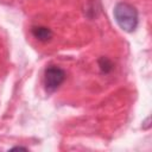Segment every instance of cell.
Returning a JSON list of instances; mask_svg holds the SVG:
<instances>
[{
  "label": "cell",
  "instance_id": "obj_2",
  "mask_svg": "<svg viewBox=\"0 0 152 152\" xmlns=\"http://www.w3.org/2000/svg\"><path fill=\"white\" fill-rule=\"evenodd\" d=\"M65 80V72L57 65H49L44 71V87L48 93L57 90Z\"/></svg>",
  "mask_w": 152,
  "mask_h": 152
},
{
  "label": "cell",
  "instance_id": "obj_1",
  "mask_svg": "<svg viewBox=\"0 0 152 152\" xmlns=\"http://www.w3.org/2000/svg\"><path fill=\"white\" fill-rule=\"evenodd\" d=\"M114 18L121 30L133 32L138 26V12L134 6L127 2H119L114 7Z\"/></svg>",
  "mask_w": 152,
  "mask_h": 152
},
{
  "label": "cell",
  "instance_id": "obj_3",
  "mask_svg": "<svg viewBox=\"0 0 152 152\" xmlns=\"http://www.w3.org/2000/svg\"><path fill=\"white\" fill-rule=\"evenodd\" d=\"M31 32H32L33 37L40 42H48L52 37V31L46 26H40V25L33 26Z\"/></svg>",
  "mask_w": 152,
  "mask_h": 152
},
{
  "label": "cell",
  "instance_id": "obj_4",
  "mask_svg": "<svg viewBox=\"0 0 152 152\" xmlns=\"http://www.w3.org/2000/svg\"><path fill=\"white\" fill-rule=\"evenodd\" d=\"M99 66H100L101 71L104 72V74H108L113 70V63L107 57H101L99 59Z\"/></svg>",
  "mask_w": 152,
  "mask_h": 152
}]
</instances>
